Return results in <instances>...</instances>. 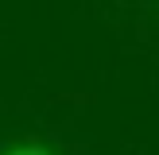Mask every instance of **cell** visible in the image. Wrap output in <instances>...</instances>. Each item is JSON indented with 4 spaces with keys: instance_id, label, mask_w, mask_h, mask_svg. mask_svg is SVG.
Listing matches in <instances>:
<instances>
[{
    "instance_id": "1",
    "label": "cell",
    "mask_w": 159,
    "mask_h": 155,
    "mask_svg": "<svg viewBox=\"0 0 159 155\" xmlns=\"http://www.w3.org/2000/svg\"><path fill=\"white\" fill-rule=\"evenodd\" d=\"M4 155H54V151L43 147V144H20V147H8Z\"/></svg>"
}]
</instances>
